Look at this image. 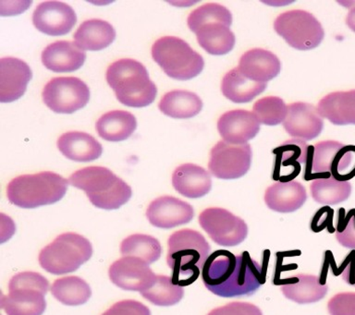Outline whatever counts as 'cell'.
<instances>
[{"instance_id":"41","label":"cell","mask_w":355,"mask_h":315,"mask_svg":"<svg viewBox=\"0 0 355 315\" xmlns=\"http://www.w3.org/2000/svg\"><path fill=\"white\" fill-rule=\"evenodd\" d=\"M207 315H263L259 307L250 303L234 301L212 309Z\"/></svg>"},{"instance_id":"33","label":"cell","mask_w":355,"mask_h":315,"mask_svg":"<svg viewBox=\"0 0 355 315\" xmlns=\"http://www.w3.org/2000/svg\"><path fill=\"white\" fill-rule=\"evenodd\" d=\"M310 190L316 203L335 206L348 200L352 193V185L349 181H340L334 178L318 179L313 181Z\"/></svg>"},{"instance_id":"31","label":"cell","mask_w":355,"mask_h":315,"mask_svg":"<svg viewBox=\"0 0 355 315\" xmlns=\"http://www.w3.org/2000/svg\"><path fill=\"white\" fill-rule=\"evenodd\" d=\"M196 35L200 46L208 54L215 56L230 53L235 46L234 34L223 24H205Z\"/></svg>"},{"instance_id":"43","label":"cell","mask_w":355,"mask_h":315,"mask_svg":"<svg viewBox=\"0 0 355 315\" xmlns=\"http://www.w3.org/2000/svg\"><path fill=\"white\" fill-rule=\"evenodd\" d=\"M343 278L347 284L355 287V251H352L344 261Z\"/></svg>"},{"instance_id":"7","label":"cell","mask_w":355,"mask_h":315,"mask_svg":"<svg viewBox=\"0 0 355 315\" xmlns=\"http://www.w3.org/2000/svg\"><path fill=\"white\" fill-rule=\"evenodd\" d=\"M152 57L166 75L179 81L198 76L205 67L201 55L179 37H164L155 41Z\"/></svg>"},{"instance_id":"23","label":"cell","mask_w":355,"mask_h":315,"mask_svg":"<svg viewBox=\"0 0 355 315\" xmlns=\"http://www.w3.org/2000/svg\"><path fill=\"white\" fill-rule=\"evenodd\" d=\"M172 185L180 195L190 199L204 197L212 188V179L207 170L200 165H180L172 174Z\"/></svg>"},{"instance_id":"18","label":"cell","mask_w":355,"mask_h":315,"mask_svg":"<svg viewBox=\"0 0 355 315\" xmlns=\"http://www.w3.org/2000/svg\"><path fill=\"white\" fill-rule=\"evenodd\" d=\"M310 146L304 141L288 140L275 149L276 156L273 179L277 182L293 181L301 172L309 154Z\"/></svg>"},{"instance_id":"20","label":"cell","mask_w":355,"mask_h":315,"mask_svg":"<svg viewBox=\"0 0 355 315\" xmlns=\"http://www.w3.org/2000/svg\"><path fill=\"white\" fill-rule=\"evenodd\" d=\"M86 53L71 41H57L42 52V62L54 73H71L85 64Z\"/></svg>"},{"instance_id":"42","label":"cell","mask_w":355,"mask_h":315,"mask_svg":"<svg viewBox=\"0 0 355 315\" xmlns=\"http://www.w3.org/2000/svg\"><path fill=\"white\" fill-rule=\"evenodd\" d=\"M102 315H151V312L139 301L125 300L114 304Z\"/></svg>"},{"instance_id":"19","label":"cell","mask_w":355,"mask_h":315,"mask_svg":"<svg viewBox=\"0 0 355 315\" xmlns=\"http://www.w3.org/2000/svg\"><path fill=\"white\" fill-rule=\"evenodd\" d=\"M32 76L29 66L22 60L10 57L0 60V102L11 103L21 98Z\"/></svg>"},{"instance_id":"10","label":"cell","mask_w":355,"mask_h":315,"mask_svg":"<svg viewBox=\"0 0 355 315\" xmlns=\"http://www.w3.org/2000/svg\"><path fill=\"white\" fill-rule=\"evenodd\" d=\"M44 103L60 114H72L85 107L90 99L87 84L76 77H57L44 87Z\"/></svg>"},{"instance_id":"28","label":"cell","mask_w":355,"mask_h":315,"mask_svg":"<svg viewBox=\"0 0 355 315\" xmlns=\"http://www.w3.org/2000/svg\"><path fill=\"white\" fill-rule=\"evenodd\" d=\"M137 128V121L132 113L113 110L97 120L96 129L99 136L108 142H121L132 136Z\"/></svg>"},{"instance_id":"37","label":"cell","mask_w":355,"mask_h":315,"mask_svg":"<svg viewBox=\"0 0 355 315\" xmlns=\"http://www.w3.org/2000/svg\"><path fill=\"white\" fill-rule=\"evenodd\" d=\"M252 111L260 123L277 126L287 117L288 106L277 96H266L254 105Z\"/></svg>"},{"instance_id":"26","label":"cell","mask_w":355,"mask_h":315,"mask_svg":"<svg viewBox=\"0 0 355 315\" xmlns=\"http://www.w3.org/2000/svg\"><path fill=\"white\" fill-rule=\"evenodd\" d=\"M322 118L337 126L355 125V90L329 93L319 101Z\"/></svg>"},{"instance_id":"17","label":"cell","mask_w":355,"mask_h":315,"mask_svg":"<svg viewBox=\"0 0 355 315\" xmlns=\"http://www.w3.org/2000/svg\"><path fill=\"white\" fill-rule=\"evenodd\" d=\"M222 139L230 145H245L260 131V123L254 112L232 110L224 113L218 121Z\"/></svg>"},{"instance_id":"40","label":"cell","mask_w":355,"mask_h":315,"mask_svg":"<svg viewBox=\"0 0 355 315\" xmlns=\"http://www.w3.org/2000/svg\"><path fill=\"white\" fill-rule=\"evenodd\" d=\"M336 239L343 247L355 250V209L351 210L343 222L338 224Z\"/></svg>"},{"instance_id":"1","label":"cell","mask_w":355,"mask_h":315,"mask_svg":"<svg viewBox=\"0 0 355 315\" xmlns=\"http://www.w3.org/2000/svg\"><path fill=\"white\" fill-rule=\"evenodd\" d=\"M205 287L222 298L254 294L266 282V269L248 251L234 254L226 250L214 251L202 270Z\"/></svg>"},{"instance_id":"3","label":"cell","mask_w":355,"mask_h":315,"mask_svg":"<svg viewBox=\"0 0 355 315\" xmlns=\"http://www.w3.org/2000/svg\"><path fill=\"white\" fill-rule=\"evenodd\" d=\"M105 78L116 99L125 106L147 107L157 96V87L150 80L146 68L137 60H116L108 67Z\"/></svg>"},{"instance_id":"6","label":"cell","mask_w":355,"mask_h":315,"mask_svg":"<svg viewBox=\"0 0 355 315\" xmlns=\"http://www.w3.org/2000/svg\"><path fill=\"white\" fill-rule=\"evenodd\" d=\"M49 287V281L40 273H19L10 279L8 294L2 296L0 305L7 315H42Z\"/></svg>"},{"instance_id":"24","label":"cell","mask_w":355,"mask_h":315,"mask_svg":"<svg viewBox=\"0 0 355 315\" xmlns=\"http://www.w3.org/2000/svg\"><path fill=\"white\" fill-rule=\"evenodd\" d=\"M307 200L304 185L296 181L276 182L266 190L265 203L272 211L293 213L301 208Z\"/></svg>"},{"instance_id":"12","label":"cell","mask_w":355,"mask_h":315,"mask_svg":"<svg viewBox=\"0 0 355 315\" xmlns=\"http://www.w3.org/2000/svg\"><path fill=\"white\" fill-rule=\"evenodd\" d=\"M252 154V148L249 143L237 145L220 141L210 152L208 170L215 178L240 179L251 168Z\"/></svg>"},{"instance_id":"5","label":"cell","mask_w":355,"mask_h":315,"mask_svg":"<svg viewBox=\"0 0 355 315\" xmlns=\"http://www.w3.org/2000/svg\"><path fill=\"white\" fill-rule=\"evenodd\" d=\"M69 181L51 171L28 174L13 179L7 186L10 204L21 208L32 209L60 201L68 190Z\"/></svg>"},{"instance_id":"2","label":"cell","mask_w":355,"mask_h":315,"mask_svg":"<svg viewBox=\"0 0 355 315\" xmlns=\"http://www.w3.org/2000/svg\"><path fill=\"white\" fill-rule=\"evenodd\" d=\"M168 246L166 262L174 283L180 287L193 284L210 255L209 243L200 232L185 228L174 232Z\"/></svg>"},{"instance_id":"9","label":"cell","mask_w":355,"mask_h":315,"mask_svg":"<svg viewBox=\"0 0 355 315\" xmlns=\"http://www.w3.org/2000/svg\"><path fill=\"white\" fill-rule=\"evenodd\" d=\"M274 29L288 46L301 51L318 48L324 37L318 19L302 10H288L277 16Z\"/></svg>"},{"instance_id":"25","label":"cell","mask_w":355,"mask_h":315,"mask_svg":"<svg viewBox=\"0 0 355 315\" xmlns=\"http://www.w3.org/2000/svg\"><path fill=\"white\" fill-rule=\"evenodd\" d=\"M57 145L64 156L75 162L94 161L103 152L101 143L86 132H66L58 138Z\"/></svg>"},{"instance_id":"4","label":"cell","mask_w":355,"mask_h":315,"mask_svg":"<svg viewBox=\"0 0 355 315\" xmlns=\"http://www.w3.org/2000/svg\"><path fill=\"white\" fill-rule=\"evenodd\" d=\"M69 183L85 190L97 208L116 210L132 197V188L107 168L88 167L71 174Z\"/></svg>"},{"instance_id":"39","label":"cell","mask_w":355,"mask_h":315,"mask_svg":"<svg viewBox=\"0 0 355 315\" xmlns=\"http://www.w3.org/2000/svg\"><path fill=\"white\" fill-rule=\"evenodd\" d=\"M330 315H355V292L338 293L327 303Z\"/></svg>"},{"instance_id":"22","label":"cell","mask_w":355,"mask_h":315,"mask_svg":"<svg viewBox=\"0 0 355 315\" xmlns=\"http://www.w3.org/2000/svg\"><path fill=\"white\" fill-rule=\"evenodd\" d=\"M280 290L288 300L299 304H307L323 300L329 291V287L324 278L299 273L283 281Z\"/></svg>"},{"instance_id":"16","label":"cell","mask_w":355,"mask_h":315,"mask_svg":"<svg viewBox=\"0 0 355 315\" xmlns=\"http://www.w3.org/2000/svg\"><path fill=\"white\" fill-rule=\"evenodd\" d=\"M285 131L297 140L311 141L318 137L324 127L323 118L318 109L308 103L291 104L283 121Z\"/></svg>"},{"instance_id":"35","label":"cell","mask_w":355,"mask_h":315,"mask_svg":"<svg viewBox=\"0 0 355 315\" xmlns=\"http://www.w3.org/2000/svg\"><path fill=\"white\" fill-rule=\"evenodd\" d=\"M146 300L157 306H173L180 303L184 295L183 287L175 284L169 276L157 275L154 285L146 291L141 292Z\"/></svg>"},{"instance_id":"14","label":"cell","mask_w":355,"mask_h":315,"mask_svg":"<svg viewBox=\"0 0 355 315\" xmlns=\"http://www.w3.org/2000/svg\"><path fill=\"white\" fill-rule=\"evenodd\" d=\"M77 16L69 5L60 1H44L33 15L35 28L51 37L68 34L76 24Z\"/></svg>"},{"instance_id":"30","label":"cell","mask_w":355,"mask_h":315,"mask_svg":"<svg viewBox=\"0 0 355 315\" xmlns=\"http://www.w3.org/2000/svg\"><path fill=\"white\" fill-rule=\"evenodd\" d=\"M159 110L172 118H191L198 115L202 109V101L196 93L185 90H174L161 98Z\"/></svg>"},{"instance_id":"21","label":"cell","mask_w":355,"mask_h":315,"mask_svg":"<svg viewBox=\"0 0 355 315\" xmlns=\"http://www.w3.org/2000/svg\"><path fill=\"white\" fill-rule=\"evenodd\" d=\"M238 69L246 78L266 84L279 75L282 63L279 57L272 52L262 48H254L241 57Z\"/></svg>"},{"instance_id":"29","label":"cell","mask_w":355,"mask_h":315,"mask_svg":"<svg viewBox=\"0 0 355 315\" xmlns=\"http://www.w3.org/2000/svg\"><path fill=\"white\" fill-rule=\"evenodd\" d=\"M268 84L257 82L246 78L238 68L233 69L224 76L221 92L233 103L244 104L254 100L266 89Z\"/></svg>"},{"instance_id":"11","label":"cell","mask_w":355,"mask_h":315,"mask_svg":"<svg viewBox=\"0 0 355 315\" xmlns=\"http://www.w3.org/2000/svg\"><path fill=\"white\" fill-rule=\"evenodd\" d=\"M199 224L214 242L223 247L241 244L248 235L244 220L219 207L204 210L199 215Z\"/></svg>"},{"instance_id":"34","label":"cell","mask_w":355,"mask_h":315,"mask_svg":"<svg viewBox=\"0 0 355 315\" xmlns=\"http://www.w3.org/2000/svg\"><path fill=\"white\" fill-rule=\"evenodd\" d=\"M121 253L123 257H135L151 264L160 258L162 247L155 237L144 234H133L121 242Z\"/></svg>"},{"instance_id":"8","label":"cell","mask_w":355,"mask_h":315,"mask_svg":"<svg viewBox=\"0 0 355 315\" xmlns=\"http://www.w3.org/2000/svg\"><path fill=\"white\" fill-rule=\"evenodd\" d=\"M93 255L91 242L76 233H64L39 254V264L46 272L63 275L75 272Z\"/></svg>"},{"instance_id":"27","label":"cell","mask_w":355,"mask_h":315,"mask_svg":"<svg viewBox=\"0 0 355 315\" xmlns=\"http://www.w3.org/2000/svg\"><path fill=\"white\" fill-rule=\"evenodd\" d=\"M115 38V29L110 23L92 19L80 24L74 34V43L83 51H99L110 46Z\"/></svg>"},{"instance_id":"13","label":"cell","mask_w":355,"mask_h":315,"mask_svg":"<svg viewBox=\"0 0 355 315\" xmlns=\"http://www.w3.org/2000/svg\"><path fill=\"white\" fill-rule=\"evenodd\" d=\"M111 282L129 291H146L154 285L157 275L148 264L135 257H122L108 271Z\"/></svg>"},{"instance_id":"15","label":"cell","mask_w":355,"mask_h":315,"mask_svg":"<svg viewBox=\"0 0 355 315\" xmlns=\"http://www.w3.org/2000/svg\"><path fill=\"white\" fill-rule=\"evenodd\" d=\"M193 206L172 196H162L149 204L146 217L155 228H172L193 220Z\"/></svg>"},{"instance_id":"36","label":"cell","mask_w":355,"mask_h":315,"mask_svg":"<svg viewBox=\"0 0 355 315\" xmlns=\"http://www.w3.org/2000/svg\"><path fill=\"white\" fill-rule=\"evenodd\" d=\"M216 23L229 27L232 24V13L227 8L218 3H207L197 8L190 13L187 20L189 28L194 34L205 24Z\"/></svg>"},{"instance_id":"44","label":"cell","mask_w":355,"mask_h":315,"mask_svg":"<svg viewBox=\"0 0 355 315\" xmlns=\"http://www.w3.org/2000/svg\"><path fill=\"white\" fill-rule=\"evenodd\" d=\"M346 24L352 32L355 33V7L352 8L347 15Z\"/></svg>"},{"instance_id":"32","label":"cell","mask_w":355,"mask_h":315,"mask_svg":"<svg viewBox=\"0 0 355 315\" xmlns=\"http://www.w3.org/2000/svg\"><path fill=\"white\" fill-rule=\"evenodd\" d=\"M55 300L67 306H79L87 303L92 296L90 286L78 276L57 279L51 287Z\"/></svg>"},{"instance_id":"38","label":"cell","mask_w":355,"mask_h":315,"mask_svg":"<svg viewBox=\"0 0 355 315\" xmlns=\"http://www.w3.org/2000/svg\"><path fill=\"white\" fill-rule=\"evenodd\" d=\"M355 177V146L344 145L336 157L331 178L340 181H349Z\"/></svg>"}]
</instances>
